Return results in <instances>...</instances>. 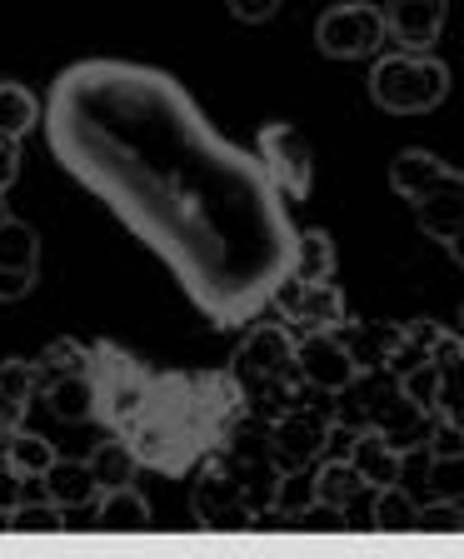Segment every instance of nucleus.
Segmentation results:
<instances>
[{
    "label": "nucleus",
    "instance_id": "1",
    "mask_svg": "<svg viewBox=\"0 0 464 559\" xmlns=\"http://www.w3.org/2000/svg\"><path fill=\"white\" fill-rule=\"evenodd\" d=\"M56 160L170 265L210 325H245L290 270L295 225L260 165L186 85L135 60H81L46 100Z\"/></svg>",
    "mask_w": 464,
    "mask_h": 559
},
{
    "label": "nucleus",
    "instance_id": "2",
    "mask_svg": "<svg viewBox=\"0 0 464 559\" xmlns=\"http://www.w3.org/2000/svg\"><path fill=\"white\" fill-rule=\"evenodd\" d=\"M240 415L245 400L230 370H151L145 400L126 419L120 440L135 450L140 465L160 475H190L205 454L221 450Z\"/></svg>",
    "mask_w": 464,
    "mask_h": 559
},
{
    "label": "nucleus",
    "instance_id": "3",
    "mask_svg": "<svg viewBox=\"0 0 464 559\" xmlns=\"http://www.w3.org/2000/svg\"><path fill=\"white\" fill-rule=\"evenodd\" d=\"M230 380H235V390H240L245 409H250L255 419H265V425L275 415H285L290 405H300L310 384H305L300 370H295L290 325L265 320V325L250 330L245 345L235 349V360H230Z\"/></svg>",
    "mask_w": 464,
    "mask_h": 559
},
{
    "label": "nucleus",
    "instance_id": "4",
    "mask_svg": "<svg viewBox=\"0 0 464 559\" xmlns=\"http://www.w3.org/2000/svg\"><path fill=\"white\" fill-rule=\"evenodd\" d=\"M450 95V66L425 50H400V56L374 60L370 100L390 116H430Z\"/></svg>",
    "mask_w": 464,
    "mask_h": 559
},
{
    "label": "nucleus",
    "instance_id": "5",
    "mask_svg": "<svg viewBox=\"0 0 464 559\" xmlns=\"http://www.w3.org/2000/svg\"><path fill=\"white\" fill-rule=\"evenodd\" d=\"M85 380H91L95 395V419H105L110 430H126V419L140 409L145 400V384H151V370L126 355L120 345L100 340V345H85Z\"/></svg>",
    "mask_w": 464,
    "mask_h": 559
},
{
    "label": "nucleus",
    "instance_id": "6",
    "mask_svg": "<svg viewBox=\"0 0 464 559\" xmlns=\"http://www.w3.org/2000/svg\"><path fill=\"white\" fill-rule=\"evenodd\" d=\"M330 425H335V409L310 405V400H300V405H290L285 415H275L265 425L270 465H275L279 475H290V469H314L320 465V454H325Z\"/></svg>",
    "mask_w": 464,
    "mask_h": 559
},
{
    "label": "nucleus",
    "instance_id": "7",
    "mask_svg": "<svg viewBox=\"0 0 464 559\" xmlns=\"http://www.w3.org/2000/svg\"><path fill=\"white\" fill-rule=\"evenodd\" d=\"M190 514H195L200 530H250L255 510L245 504L240 479L230 475L221 454H205L195 469H190Z\"/></svg>",
    "mask_w": 464,
    "mask_h": 559
},
{
    "label": "nucleus",
    "instance_id": "8",
    "mask_svg": "<svg viewBox=\"0 0 464 559\" xmlns=\"http://www.w3.org/2000/svg\"><path fill=\"white\" fill-rule=\"evenodd\" d=\"M270 305L279 310V320L295 330H345L349 325V305H345V290L335 280H320V285H305L300 275H285L270 285Z\"/></svg>",
    "mask_w": 464,
    "mask_h": 559
},
{
    "label": "nucleus",
    "instance_id": "9",
    "mask_svg": "<svg viewBox=\"0 0 464 559\" xmlns=\"http://www.w3.org/2000/svg\"><path fill=\"white\" fill-rule=\"evenodd\" d=\"M314 46L325 50L330 60H365L384 46V21L380 5H365V0H345V5H330L320 21H314Z\"/></svg>",
    "mask_w": 464,
    "mask_h": 559
},
{
    "label": "nucleus",
    "instance_id": "10",
    "mask_svg": "<svg viewBox=\"0 0 464 559\" xmlns=\"http://www.w3.org/2000/svg\"><path fill=\"white\" fill-rule=\"evenodd\" d=\"M255 155H260V165L270 170V180L279 186V195L285 200H310V190H314V151H310V140H305L300 130L285 126V120L265 126L260 130V140H255Z\"/></svg>",
    "mask_w": 464,
    "mask_h": 559
},
{
    "label": "nucleus",
    "instance_id": "11",
    "mask_svg": "<svg viewBox=\"0 0 464 559\" xmlns=\"http://www.w3.org/2000/svg\"><path fill=\"white\" fill-rule=\"evenodd\" d=\"M295 370H300V380L310 384V390L340 395V390L360 374V360L349 355L340 330H310L305 340H295Z\"/></svg>",
    "mask_w": 464,
    "mask_h": 559
},
{
    "label": "nucleus",
    "instance_id": "12",
    "mask_svg": "<svg viewBox=\"0 0 464 559\" xmlns=\"http://www.w3.org/2000/svg\"><path fill=\"white\" fill-rule=\"evenodd\" d=\"M380 21H384V40H395L400 50H430L444 35L450 0H384Z\"/></svg>",
    "mask_w": 464,
    "mask_h": 559
},
{
    "label": "nucleus",
    "instance_id": "13",
    "mask_svg": "<svg viewBox=\"0 0 464 559\" xmlns=\"http://www.w3.org/2000/svg\"><path fill=\"white\" fill-rule=\"evenodd\" d=\"M450 180H460V170H454V165H444L435 151H400L395 160H390V190H395V195H405L409 205H415V200H425L430 190L450 186Z\"/></svg>",
    "mask_w": 464,
    "mask_h": 559
},
{
    "label": "nucleus",
    "instance_id": "14",
    "mask_svg": "<svg viewBox=\"0 0 464 559\" xmlns=\"http://www.w3.org/2000/svg\"><path fill=\"white\" fill-rule=\"evenodd\" d=\"M415 221L419 230L430 235V240L450 245V250H460V221H464V175L460 180H450V186L430 190L425 200H415Z\"/></svg>",
    "mask_w": 464,
    "mask_h": 559
},
{
    "label": "nucleus",
    "instance_id": "15",
    "mask_svg": "<svg viewBox=\"0 0 464 559\" xmlns=\"http://www.w3.org/2000/svg\"><path fill=\"white\" fill-rule=\"evenodd\" d=\"M95 530L105 535H126V530H151V500L140 495L135 485H120V489H100L95 495Z\"/></svg>",
    "mask_w": 464,
    "mask_h": 559
},
{
    "label": "nucleus",
    "instance_id": "16",
    "mask_svg": "<svg viewBox=\"0 0 464 559\" xmlns=\"http://www.w3.org/2000/svg\"><path fill=\"white\" fill-rule=\"evenodd\" d=\"M345 460L360 469L365 489H384V485H395L400 479V450L384 440V435H374V430H355Z\"/></svg>",
    "mask_w": 464,
    "mask_h": 559
},
{
    "label": "nucleus",
    "instance_id": "17",
    "mask_svg": "<svg viewBox=\"0 0 464 559\" xmlns=\"http://www.w3.org/2000/svg\"><path fill=\"white\" fill-rule=\"evenodd\" d=\"M40 485H46V500L60 504V510H91L95 495H100V485L91 479V469H85V460H60L56 454V465L40 475Z\"/></svg>",
    "mask_w": 464,
    "mask_h": 559
},
{
    "label": "nucleus",
    "instance_id": "18",
    "mask_svg": "<svg viewBox=\"0 0 464 559\" xmlns=\"http://www.w3.org/2000/svg\"><path fill=\"white\" fill-rule=\"evenodd\" d=\"M290 275H300L305 285L335 280V235L330 230H295V250H290Z\"/></svg>",
    "mask_w": 464,
    "mask_h": 559
},
{
    "label": "nucleus",
    "instance_id": "19",
    "mask_svg": "<svg viewBox=\"0 0 464 559\" xmlns=\"http://www.w3.org/2000/svg\"><path fill=\"white\" fill-rule=\"evenodd\" d=\"M46 405H50V415H56L60 425H85V419H95V395H91L85 370L50 380L46 384Z\"/></svg>",
    "mask_w": 464,
    "mask_h": 559
},
{
    "label": "nucleus",
    "instance_id": "20",
    "mask_svg": "<svg viewBox=\"0 0 464 559\" xmlns=\"http://www.w3.org/2000/svg\"><path fill=\"white\" fill-rule=\"evenodd\" d=\"M0 460L15 469L21 479H40L50 465H56V444L46 440V435H31L21 425V430L5 435V444H0Z\"/></svg>",
    "mask_w": 464,
    "mask_h": 559
},
{
    "label": "nucleus",
    "instance_id": "21",
    "mask_svg": "<svg viewBox=\"0 0 464 559\" xmlns=\"http://www.w3.org/2000/svg\"><path fill=\"white\" fill-rule=\"evenodd\" d=\"M85 469H91V479L100 489H120V485H130V479L140 475V460H135V450H130L120 435H110V440H100L91 450Z\"/></svg>",
    "mask_w": 464,
    "mask_h": 559
},
{
    "label": "nucleus",
    "instance_id": "22",
    "mask_svg": "<svg viewBox=\"0 0 464 559\" xmlns=\"http://www.w3.org/2000/svg\"><path fill=\"white\" fill-rule=\"evenodd\" d=\"M310 479H314V500L335 504V510H349V504L365 495V479L349 460H325V465L310 469Z\"/></svg>",
    "mask_w": 464,
    "mask_h": 559
},
{
    "label": "nucleus",
    "instance_id": "23",
    "mask_svg": "<svg viewBox=\"0 0 464 559\" xmlns=\"http://www.w3.org/2000/svg\"><path fill=\"white\" fill-rule=\"evenodd\" d=\"M415 514H419V500L409 495L405 485H384V489H374L370 524L380 530V535H409V530H415Z\"/></svg>",
    "mask_w": 464,
    "mask_h": 559
},
{
    "label": "nucleus",
    "instance_id": "24",
    "mask_svg": "<svg viewBox=\"0 0 464 559\" xmlns=\"http://www.w3.org/2000/svg\"><path fill=\"white\" fill-rule=\"evenodd\" d=\"M35 126H40V100H35V91H25V85H15V81H0V135L25 140Z\"/></svg>",
    "mask_w": 464,
    "mask_h": 559
},
{
    "label": "nucleus",
    "instance_id": "25",
    "mask_svg": "<svg viewBox=\"0 0 464 559\" xmlns=\"http://www.w3.org/2000/svg\"><path fill=\"white\" fill-rule=\"evenodd\" d=\"M31 370H35V395H40L50 380L85 370V345H81V340H70V335L66 340H50L46 355H40V360H31Z\"/></svg>",
    "mask_w": 464,
    "mask_h": 559
},
{
    "label": "nucleus",
    "instance_id": "26",
    "mask_svg": "<svg viewBox=\"0 0 464 559\" xmlns=\"http://www.w3.org/2000/svg\"><path fill=\"white\" fill-rule=\"evenodd\" d=\"M5 530H15V535H60V530H70V520L50 500H21L5 514Z\"/></svg>",
    "mask_w": 464,
    "mask_h": 559
},
{
    "label": "nucleus",
    "instance_id": "27",
    "mask_svg": "<svg viewBox=\"0 0 464 559\" xmlns=\"http://www.w3.org/2000/svg\"><path fill=\"white\" fill-rule=\"evenodd\" d=\"M35 260H40V235H35L25 221L5 215V221H0V265L5 270H35Z\"/></svg>",
    "mask_w": 464,
    "mask_h": 559
},
{
    "label": "nucleus",
    "instance_id": "28",
    "mask_svg": "<svg viewBox=\"0 0 464 559\" xmlns=\"http://www.w3.org/2000/svg\"><path fill=\"white\" fill-rule=\"evenodd\" d=\"M415 530H450V535H460L464 530V510H460V500H440V504H425V510L415 514Z\"/></svg>",
    "mask_w": 464,
    "mask_h": 559
},
{
    "label": "nucleus",
    "instance_id": "29",
    "mask_svg": "<svg viewBox=\"0 0 464 559\" xmlns=\"http://www.w3.org/2000/svg\"><path fill=\"white\" fill-rule=\"evenodd\" d=\"M0 390L31 405V400H35V370H31V360H5V365H0Z\"/></svg>",
    "mask_w": 464,
    "mask_h": 559
},
{
    "label": "nucleus",
    "instance_id": "30",
    "mask_svg": "<svg viewBox=\"0 0 464 559\" xmlns=\"http://www.w3.org/2000/svg\"><path fill=\"white\" fill-rule=\"evenodd\" d=\"M31 290H35V270H5L0 265V305L25 300Z\"/></svg>",
    "mask_w": 464,
    "mask_h": 559
},
{
    "label": "nucleus",
    "instance_id": "31",
    "mask_svg": "<svg viewBox=\"0 0 464 559\" xmlns=\"http://www.w3.org/2000/svg\"><path fill=\"white\" fill-rule=\"evenodd\" d=\"M230 5V15L235 21H245V25H260V21H270V15L285 5V0H225Z\"/></svg>",
    "mask_w": 464,
    "mask_h": 559
},
{
    "label": "nucleus",
    "instance_id": "32",
    "mask_svg": "<svg viewBox=\"0 0 464 559\" xmlns=\"http://www.w3.org/2000/svg\"><path fill=\"white\" fill-rule=\"evenodd\" d=\"M15 175H21V140L0 135V190H11Z\"/></svg>",
    "mask_w": 464,
    "mask_h": 559
},
{
    "label": "nucleus",
    "instance_id": "33",
    "mask_svg": "<svg viewBox=\"0 0 464 559\" xmlns=\"http://www.w3.org/2000/svg\"><path fill=\"white\" fill-rule=\"evenodd\" d=\"M25 400H15V395H5V390H0V440H5V435L11 430H21L25 425Z\"/></svg>",
    "mask_w": 464,
    "mask_h": 559
},
{
    "label": "nucleus",
    "instance_id": "34",
    "mask_svg": "<svg viewBox=\"0 0 464 559\" xmlns=\"http://www.w3.org/2000/svg\"><path fill=\"white\" fill-rule=\"evenodd\" d=\"M0 221H5V200H0Z\"/></svg>",
    "mask_w": 464,
    "mask_h": 559
}]
</instances>
